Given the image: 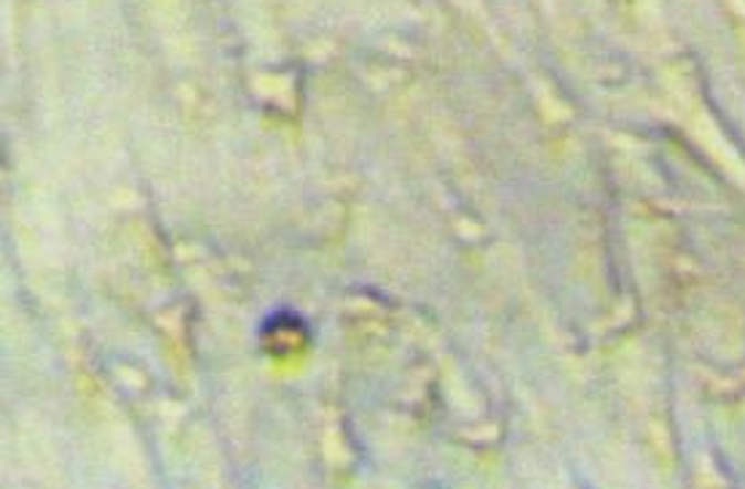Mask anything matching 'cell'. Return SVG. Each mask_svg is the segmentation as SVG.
Returning <instances> with one entry per match:
<instances>
[{
	"label": "cell",
	"instance_id": "obj_1",
	"mask_svg": "<svg viewBox=\"0 0 745 489\" xmlns=\"http://www.w3.org/2000/svg\"><path fill=\"white\" fill-rule=\"evenodd\" d=\"M267 350L271 352H281L284 346L286 352L292 350L295 344H305V327L295 320V314H284V316H273L267 322Z\"/></svg>",
	"mask_w": 745,
	"mask_h": 489
}]
</instances>
